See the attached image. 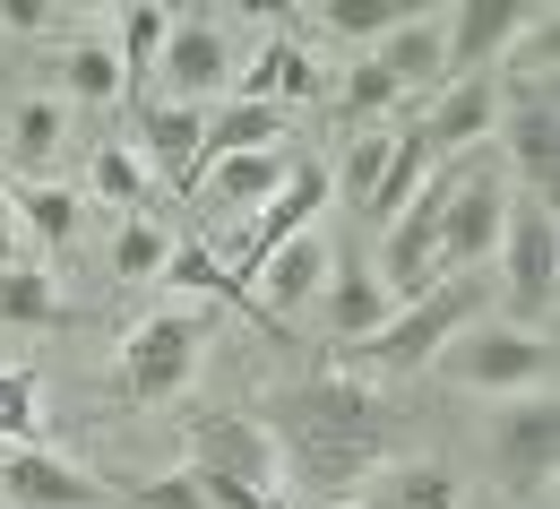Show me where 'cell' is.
I'll return each instance as SVG.
<instances>
[{"instance_id":"obj_10","label":"cell","mask_w":560,"mask_h":509,"mask_svg":"<svg viewBox=\"0 0 560 509\" xmlns=\"http://www.w3.org/2000/svg\"><path fill=\"white\" fill-rule=\"evenodd\" d=\"M0 501L9 509H113V493L86 466L52 458V449H9L0 458Z\"/></svg>"},{"instance_id":"obj_36","label":"cell","mask_w":560,"mask_h":509,"mask_svg":"<svg viewBox=\"0 0 560 509\" xmlns=\"http://www.w3.org/2000/svg\"><path fill=\"white\" fill-rule=\"evenodd\" d=\"M0 26H9V35H44V26H52V9H35V0H9V9H0Z\"/></svg>"},{"instance_id":"obj_21","label":"cell","mask_w":560,"mask_h":509,"mask_svg":"<svg viewBox=\"0 0 560 509\" xmlns=\"http://www.w3.org/2000/svg\"><path fill=\"white\" fill-rule=\"evenodd\" d=\"M259 147H284V113L277 104H224L208 122V139H199V164H215V155H259Z\"/></svg>"},{"instance_id":"obj_20","label":"cell","mask_w":560,"mask_h":509,"mask_svg":"<svg viewBox=\"0 0 560 509\" xmlns=\"http://www.w3.org/2000/svg\"><path fill=\"white\" fill-rule=\"evenodd\" d=\"M422 182H431V147H422V130H397V139H388V164H380V182H371V199H362V217H371V224H397Z\"/></svg>"},{"instance_id":"obj_15","label":"cell","mask_w":560,"mask_h":509,"mask_svg":"<svg viewBox=\"0 0 560 509\" xmlns=\"http://www.w3.org/2000/svg\"><path fill=\"white\" fill-rule=\"evenodd\" d=\"M397 95H422V86H448V18L440 9H406V26L371 53Z\"/></svg>"},{"instance_id":"obj_23","label":"cell","mask_w":560,"mask_h":509,"mask_svg":"<svg viewBox=\"0 0 560 509\" xmlns=\"http://www.w3.org/2000/svg\"><path fill=\"white\" fill-rule=\"evenodd\" d=\"M0 320L9 328H61L70 302H61V286L44 268H0Z\"/></svg>"},{"instance_id":"obj_5","label":"cell","mask_w":560,"mask_h":509,"mask_svg":"<svg viewBox=\"0 0 560 509\" xmlns=\"http://www.w3.org/2000/svg\"><path fill=\"white\" fill-rule=\"evenodd\" d=\"M552 363H560L552 337H535V328H466L431 371L448 389H466V397H544Z\"/></svg>"},{"instance_id":"obj_11","label":"cell","mask_w":560,"mask_h":509,"mask_svg":"<svg viewBox=\"0 0 560 509\" xmlns=\"http://www.w3.org/2000/svg\"><path fill=\"white\" fill-rule=\"evenodd\" d=\"M224 26L215 18H173V35H164V53H155V86H164V104H208L215 86H224Z\"/></svg>"},{"instance_id":"obj_1","label":"cell","mask_w":560,"mask_h":509,"mask_svg":"<svg viewBox=\"0 0 560 509\" xmlns=\"http://www.w3.org/2000/svg\"><path fill=\"white\" fill-rule=\"evenodd\" d=\"M268 440L284 458V484L319 493V501H353L371 466L397 458L406 440V406H388V389L353 380V371H319V380H293L268 397Z\"/></svg>"},{"instance_id":"obj_17","label":"cell","mask_w":560,"mask_h":509,"mask_svg":"<svg viewBox=\"0 0 560 509\" xmlns=\"http://www.w3.org/2000/svg\"><path fill=\"white\" fill-rule=\"evenodd\" d=\"M319 286H328V242H319V224H311V233H293L284 251L259 259V286H250V293H259L268 320H284V311H302Z\"/></svg>"},{"instance_id":"obj_31","label":"cell","mask_w":560,"mask_h":509,"mask_svg":"<svg viewBox=\"0 0 560 509\" xmlns=\"http://www.w3.org/2000/svg\"><path fill=\"white\" fill-rule=\"evenodd\" d=\"M95 199H113V208H139L147 199V164L130 147H104V155H95Z\"/></svg>"},{"instance_id":"obj_25","label":"cell","mask_w":560,"mask_h":509,"mask_svg":"<svg viewBox=\"0 0 560 509\" xmlns=\"http://www.w3.org/2000/svg\"><path fill=\"white\" fill-rule=\"evenodd\" d=\"M388 509H457V475L440 458H415L388 475Z\"/></svg>"},{"instance_id":"obj_18","label":"cell","mask_w":560,"mask_h":509,"mask_svg":"<svg viewBox=\"0 0 560 509\" xmlns=\"http://www.w3.org/2000/svg\"><path fill=\"white\" fill-rule=\"evenodd\" d=\"M388 286H380V268H362V259H337V277H328V337H337V355L362 346V337H380L388 328Z\"/></svg>"},{"instance_id":"obj_16","label":"cell","mask_w":560,"mask_h":509,"mask_svg":"<svg viewBox=\"0 0 560 509\" xmlns=\"http://www.w3.org/2000/svg\"><path fill=\"white\" fill-rule=\"evenodd\" d=\"M544 9H500V0H483V9H457L448 18V78H483L526 26H535Z\"/></svg>"},{"instance_id":"obj_30","label":"cell","mask_w":560,"mask_h":509,"mask_svg":"<svg viewBox=\"0 0 560 509\" xmlns=\"http://www.w3.org/2000/svg\"><path fill=\"white\" fill-rule=\"evenodd\" d=\"M328 26L353 35V44H388V35L406 26V9H397V0H346V9H328Z\"/></svg>"},{"instance_id":"obj_8","label":"cell","mask_w":560,"mask_h":509,"mask_svg":"<svg viewBox=\"0 0 560 509\" xmlns=\"http://www.w3.org/2000/svg\"><path fill=\"white\" fill-rule=\"evenodd\" d=\"M500 217H509V190L483 164H448V217H440V277H475L500 251Z\"/></svg>"},{"instance_id":"obj_38","label":"cell","mask_w":560,"mask_h":509,"mask_svg":"<svg viewBox=\"0 0 560 509\" xmlns=\"http://www.w3.org/2000/svg\"><path fill=\"white\" fill-rule=\"evenodd\" d=\"M319 509H371V501H319Z\"/></svg>"},{"instance_id":"obj_37","label":"cell","mask_w":560,"mask_h":509,"mask_svg":"<svg viewBox=\"0 0 560 509\" xmlns=\"http://www.w3.org/2000/svg\"><path fill=\"white\" fill-rule=\"evenodd\" d=\"M18 251V208H9V190H0V259Z\"/></svg>"},{"instance_id":"obj_3","label":"cell","mask_w":560,"mask_h":509,"mask_svg":"<svg viewBox=\"0 0 560 509\" xmlns=\"http://www.w3.org/2000/svg\"><path fill=\"white\" fill-rule=\"evenodd\" d=\"M199 355H208V311L164 302V311H147L139 328L121 337L113 389H121L130 406H164V397H182V389L199 380Z\"/></svg>"},{"instance_id":"obj_9","label":"cell","mask_w":560,"mask_h":509,"mask_svg":"<svg viewBox=\"0 0 560 509\" xmlns=\"http://www.w3.org/2000/svg\"><path fill=\"white\" fill-rule=\"evenodd\" d=\"M319 208H328V173H319V164H293V173H284V190L250 217V233H242V251H233V268H224V277H233V286H250L268 251H284L293 233H311V224H319Z\"/></svg>"},{"instance_id":"obj_29","label":"cell","mask_w":560,"mask_h":509,"mask_svg":"<svg viewBox=\"0 0 560 509\" xmlns=\"http://www.w3.org/2000/svg\"><path fill=\"white\" fill-rule=\"evenodd\" d=\"M388 139H397V130H362V139L346 147V173H337L328 190H346L353 208H362V199H371V182H380V164H388Z\"/></svg>"},{"instance_id":"obj_14","label":"cell","mask_w":560,"mask_h":509,"mask_svg":"<svg viewBox=\"0 0 560 509\" xmlns=\"http://www.w3.org/2000/svg\"><path fill=\"white\" fill-rule=\"evenodd\" d=\"M491 130H500L509 173L526 182V199H552V182H560V104H509Z\"/></svg>"},{"instance_id":"obj_33","label":"cell","mask_w":560,"mask_h":509,"mask_svg":"<svg viewBox=\"0 0 560 509\" xmlns=\"http://www.w3.org/2000/svg\"><path fill=\"white\" fill-rule=\"evenodd\" d=\"M26 432H35V371H0V440L26 449Z\"/></svg>"},{"instance_id":"obj_34","label":"cell","mask_w":560,"mask_h":509,"mask_svg":"<svg viewBox=\"0 0 560 509\" xmlns=\"http://www.w3.org/2000/svg\"><path fill=\"white\" fill-rule=\"evenodd\" d=\"M130 509H208V493H199V475L182 466V475H155L147 493H130Z\"/></svg>"},{"instance_id":"obj_12","label":"cell","mask_w":560,"mask_h":509,"mask_svg":"<svg viewBox=\"0 0 560 509\" xmlns=\"http://www.w3.org/2000/svg\"><path fill=\"white\" fill-rule=\"evenodd\" d=\"M491 122H500V86H491V70H483V78H448L440 104L422 113L415 130H422V147H431V164H457L475 139H491Z\"/></svg>"},{"instance_id":"obj_26","label":"cell","mask_w":560,"mask_h":509,"mask_svg":"<svg viewBox=\"0 0 560 509\" xmlns=\"http://www.w3.org/2000/svg\"><path fill=\"white\" fill-rule=\"evenodd\" d=\"M9 130H18V139H9V147H18V164H35V173H44V164H52V147H61V104H52V95H26Z\"/></svg>"},{"instance_id":"obj_7","label":"cell","mask_w":560,"mask_h":509,"mask_svg":"<svg viewBox=\"0 0 560 509\" xmlns=\"http://www.w3.org/2000/svg\"><path fill=\"white\" fill-rule=\"evenodd\" d=\"M190 466L259 493V501H284V458H277V440H268L259 415H224V406L190 415Z\"/></svg>"},{"instance_id":"obj_4","label":"cell","mask_w":560,"mask_h":509,"mask_svg":"<svg viewBox=\"0 0 560 509\" xmlns=\"http://www.w3.org/2000/svg\"><path fill=\"white\" fill-rule=\"evenodd\" d=\"M552 475H560V406L544 397H509L491 424V484L500 509H552Z\"/></svg>"},{"instance_id":"obj_35","label":"cell","mask_w":560,"mask_h":509,"mask_svg":"<svg viewBox=\"0 0 560 509\" xmlns=\"http://www.w3.org/2000/svg\"><path fill=\"white\" fill-rule=\"evenodd\" d=\"M268 61H277V95H319V70L302 44H268Z\"/></svg>"},{"instance_id":"obj_6","label":"cell","mask_w":560,"mask_h":509,"mask_svg":"<svg viewBox=\"0 0 560 509\" xmlns=\"http://www.w3.org/2000/svg\"><path fill=\"white\" fill-rule=\"evenodd\" d=\"M491 259H500V302H509L517 328L552 320V293H560V217H552V199H509Z\"/></svg>"},{"instance_id":"obj_13","label":"cell","mask_w":560,"mask_h":509,"mask_svg":"<svg viewBox=\"0 0 560 509\" xmlns=\"http://www.w3.org/2000/svg\"><path fill=\"white\" fill-rule=\"evenodd\" d=\"M284 173H293V155H284V147H259V155H215V164H199L190 190H199L208 217H233V208H268L284 190Z\"/></svg>"},{"instance_id":"obj_28","label":"cell","mask_w":560,"mask_h":509,"mask_svg":"<svg viewBox=\"0 0 560 509\" xmlns=\"http://www.w3.org/2000/svg\"><path fill=\"white\" fill-rule=\"evenodd\" d=\"M164 251H173V233L147 224V217H130L121 242H113V268H121V277H164Z\"/></svg>"},{"instance_id":"obj_19","label":"cell","mask_w":560,"mask_h":509,"mask_svg":"<svg viewBox=\"0 0 560 509\" xmlns=\"http://www.w3.org/2000/svg\"><path fill=\"white\" fill-rule=\"evenodd\" d=\"M139 139H147V155L190 190V173H199V139H208V113H199V104H139Z\"/></svg>"},{"instance_id":"obj_27","label":"cell","mask_w":560,"mask_h":509,"mask_svg":"<svg viewBox=\"0 0 560 509\" xmlns=\"http://www.w3.org/2000/svg\"><path fill=\"white\" fill-rule=\"evenodd\" d=\"M164 35H173V9H130L121 18V78H139V70H155V53H164Z\"/></svg>"},{"instance_id":"obj_2","label":"cell","mask_w":560,"mask_h":509,"mask_svg":"<svg viewBox=\"0 0 560 509\" xmlns=\"http://www.w3.org/2000/svg\"><path fill=\"white\" fill-rule=\"evenodd\" d=\"M475 311H483V277H440L431 293L397 302L380 337L346 346V363L388 371V380H415V371H431L440 355H448V346H457V337H466V328H475Z\"/></svg>"},{"instance_id":"obj_22","label":"cell","mask_w":560,"mask_h":509,"mask_svg":"<svg viewBox=\"0 0 560 509\" xmlns=\"http://www.w3.org/2000/svg\"><path fill=\"white\" fill-rule=\"evenodd\" d=\"M9 208H18V224H26L44 251H70L78 224H86V199H70L61 182H26V190H9Z\"/></svg>"},{"instance_id":"obj_24","label":"cell","mask_w":560,"mask_h":509,"mask_svg":"<svg viewBox=\"0 0 560 509\" xmlns=\"http://www.w3.org/2000/svg\"><path fill=\"white\" fill-rule=\"evenodd\" d=\"M61 86H70L78 104H113L130 78H121V61H113V44H70V53H61Z\"/></svg>"},{"instance_id":"obj_32","label":"cell","mask_w":560,"mask_h":509,"mask_svg":"<svg viewBox=\"0 0 560 509\" xmlns=\"http://www.w3.org/2000/svg\"><path fill=\"white\" fill-rule=\"evenodd\" d=\"M337 104H346V122H371V113H388V104H406V95L388 86L380 61H353V78H346V95H337Z\"/></svg>"}]
</instances>
